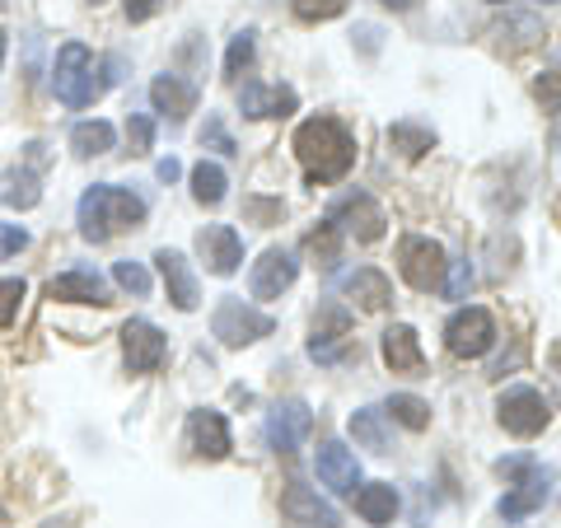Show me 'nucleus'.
Returning a JSON list of instances; mask_svg holds the SVG:
<instances>
[{
	"label": "nucleus",
	"instance_id": "31",
	"mask_svg": "<svg viewBox=\"0 0 561 528\" xmlns=\"http://www.w3.org/2000/svg\"><path fill=\"white\" fill-rule=\"evenodd\" d=\"M342 239H346V234L337 230V225H332V220H323V225H319V230H313V234H309V243H305V249H309L313 257H319V262H323V267H332V262H337V257H342Z\"/></svg>",
	"mask_w": 561,
	"mask_h": 528
},
{
	"label": "nucleus",
	"instance_id": "35",
	"mask_svg": "<svg viewBox=\"0 0 561 528\" xmlns=\"http://www.w3.org/2000/svg\"><path fill=\"white\" fill-rule=\"evenodd\" d=\"M20 305H24V280H0V328L20 319Z\"/></svg>",
	"mask_w": 561,
	"mask_h": 528
},
{
	"label": "nucleus",
	"instance_id": "32",
	"mask_svg": "<svg viewBox=\"0 0 561 528\" xmlns=\"http://www.w3.org/2000/svg\"><path fill=\"white\" fill-rule=\"evenodd\" d=\"M113 280L127 295H136V299H146L150 295V272L140 267V262H131V257H122V262H113Z\"/></svg>",
	"mask_w": 561,
	"mask_h": 528
},
{
	"label": "nucleus",
	"instance_id": "42",
	"mask_svg": "<svg viewBox=\"0 0 561 528\" xmlns=\"http://www.w3.org/2000/svg\"><path fill=\"white\" fill-rule=\"evenodd\" d=\"M249 210H253L257 220H272V216H280V202H276V206H267V202H249Z\"/></svg>",
	"mask_w": 561,
	"mask_h": 528
},
{
	"label": "nucleus",
	"instance_id": "20",
	"mask_svg": "<svg viewBox=\"0 0 561 528\" xmlns=\"http://www.w3.org/2000/svg\"><path fill=\"white\" fill-rule=\"evenodd\" d=\"M383 365L393 369V375H421L426 369V356H421V337H416V328L408 323H393L389 332H383Z\"/></svg>",
	"mask_w": 561,
	"mask_h": 528
},
{
	"label": "nucleus",
	"instance_id": "45",
	"mask_svg": "<svg viewBox=\"0 0 561 528\" xmlns=\"http://www.w3.org/2000/svg\"><path fill=\"white\" fill-rule=\"evenodd\" d=\"M0 528H10V524H5V515H0Z\"/></svg>",
	"mask_w": 561,
	"mask_h": 528
},
{
	"label": "nucleus",
	"instance_id": "29",
	"mask_svg": "<svg viewBox=\"0 0 561 528\" xmlns=\"http://www.w3.org/2000/svg\"><path fill=\"white\" fill-rule=\"evenodd\" d=\"M383 412H389L398 426H408V431H426V426H431V408H426L421 398H412V393H393Z\"/></svg>",
	"mask_w": 561,
	"mask_h": 528
},
{
	"label": "nucleus",
	"instance_id": "47",
	"mask_svg": "<svg viewBox=\"0 0 561 528\" xmlns=\"http://www.w3.org/2000/svg\"><path fill=\"white\" fill-rule=\"evenodd\" d=\"M0 5H5V0H0Z\"/></svg>",
	"mask_w": 561,
	"mask_h": 528
},
{
	"label": "nucleus",
	"instance_id": "13",
	"mask_svg": "<svg viewBox=\"0 0 561 528\" xmlns=\"http://www.w3.org/2000/svg\"><path fill=\"white\" fill-rule=\"evenodd\" d=\"M47 299H57V305H113V290L108 280L90 267H76V272H61L47 280Z\"/></svg>",
	"mask_w": 561,
	"mask_h": 528
},
{
	"label": "nucleus",
	"instance_id": "36",
	"mask_svg": "<svg viewBox=\"0 0 561 528\" xmlns=\"http://www.w3.org/2000/svg\"><path fill=\"white\" fill-rule=\"evenodd\" d=\"M534 94L542 103V113H561V76L557 70H542V76L534 80Z\"/></svg>",
	"mask_w": 561,
	"mask_h": 528
},
{
	"label": "nucleus",
	"instance_id": "38",
	"mask_svg": "<svg viewBox=\"0 0 561 528\" xmlns=\"http://www.w3.org/2000/svg\"><path fill=\"white\" fill-rule=\"evenodd\" d=\"M24 249H28V234L20 230V225L0 220V257H14V253H24Z\"/></svg>",
	"mask_w": 561,
	"mask_h": 528
},
{
	"label": "nucleus",
	"instance_id": "33",
	"mask_svg": "<svg viewBox=\"0 0 561 528\" xmlns=\"http://www.w3.org/2000/svg\"><path fill=\"white\" fill-rule=\"evenodd\" d=\"M127 146H131V154H150L154 150V122L146 113L127 117Z\"/></svg>",
	"mask_w": 561,
	"mask_h": 528
},
{
	"label": "nucleus",
	"instance_id": "34",
	"mask_svg": "<svg viewBox=\"0 0 561 528\" xmlns=\"http://www.w3.org/2000/svg\"><path fill=\"white\" fill-rule=\"evenodd\" d=\"M346 10V0H295V14H300L305 24H323V20H337Z\"/></svg>",
	"mask_w": 561,
	"mask_h": 528
},
{
	"label": "nucleus",
	"instance_id": "18",
	"mask_svg": "<svg viewBox=\"0 0 561 528\" xmlns=\"http://www.w3.org/2000/svg\"><path fill=\"white\" fill-rule=\"evenodd\" d=\"M239 108H243V117H253V122H262V117H290L295 108H300V94L286 90V84L249 80L239 90Z\"/></svg>",
	"mask_w": 561,
	"mask_h": 528
},
{
	"label": "nucleus",
	"instance_id": "11",
	"mask_svg": "<svg viewBox=\"0 0 561 528\" xmlns=\"http://www.w3.org/2000/svg\"><path fill=\"white\" fill-rule=\"evenodd\" d=\"M122 351H127L131 375H154V369L164 365V356H169V342H164V332L154 323L131 319V323H122Z\"/></svg>",
	"mask_w": 561,
	"mask_h": 528
},
{
	"label": "nucleus",
	"instance_id": "15",
	"mask_svg": "<svg viewBox=\"0 0 561 528\" xmlns=\"http://www.w3.org/2000/svg\"><path fill=\"white\" fill-rule=\"evenodd\" d=\"M187 445L197 449V459H210V463L230 459V449H234L230 421H225L220 412H210V408H197L187 416Z\"/></svg>",
	"mask_w": 561,
	"mask_h": 528
},
{
	"label": "nucleus",
	"instance_id": "22",
	"mask_svg": "<svg viewBox=\"0 0 561 528\" xmlns=\"http://www.w3.org/2000/svg\"><path fill=\"white\" fill-rule=\"evenodd\" d=\"M346 295H351V305L365 309V313H379V309L393 305L389 276L375 272V267H356V272H351V276H346Z\"/></svg>",
	"mask_w": 561,
	"mask_h": 528
},
{
	"label": "nucleus",
	"instance_id": "17",
	"mask_svg": "<svg viewBox=\"0 0 561 528\" xmlns=\"http://www.w3.org/2000/svg\"><path fill=\"white\" fill-rule=\"evenodd\" d=\"M295 276H300V262H295L286 249H267L253 262L249 290H253V299H280L295 286Z\"/></svg>",
	"mask_w": 561,
	"mask_h": 528
},
{
	"label": "nucleus",
	"instance_id": "3",
	"mask_svg": "<svg viewBox=\"0 0 561 528\" xmlns=\"http://www.w3.org/2000/svg\"><path fill=\"white\" fill-rule=\"evenodd\" d=\"M94 51L84 43H61L57 51V66H51V90L66 108H90V103L103 94V84L108 80H94Z\"/></svg>",
	"mask_w": 561,
	"mask_h": 528
},
{
	"label": "nucleus",
	"instance_id": "23",
	"mask_svg": "<svg viewBox=\"0 0 561 528\" xmlns=\"http://www.w3.org/2000/svg\"><path fill=\"white\" fill-rule=\"evenodd\" d=\"M351 496H356V515H360L365 524H375V528L393 524V515H398V491H393L389 482L356 486V491H351Z\"/></svg>",
	"mask_w": 561,
	"mask_h": 528
},
{
	"label": "nucleus",
	"instance_id": "24",
	"mask_svg": "<svg viewBox=\"0 0 561 528\" xmlns=\"http://www.w3.org/2000/svg\"><path fill=\"white\" fill-rule=\"evenodd\" d=\"M0 202L14 210H33L43 202V183L33 169H0Z\"/></svg>",
	"mask_w": 561,
	"mask_h": 528
},
{
	"label": "nucleus",
	"instance_id": "27",
	"mask_svg": "<svg viewBox=\"0 0 561 528\" xmlns=\"http://www.w3.org/2000/svg\"><path fill=\"white\" fill-rule=\"evenodd\" d=\"M225 187H230V173H225L216 160L192 164V197H197L202 206H220L225 202Z\"/></svg>",
	"mask_w": 561,
	"mask_h": 528
},
{
	"label": "nucleus",
	"instance_id": "40",
	"mask_svg": "<svg viewBox=\"0 0 561 528\" xmlns=\"http://www.w3.org/2000/svg\"><path fill=\"white\" fill-rule=\"evenodd\" d=\"M468 280H472V272H468V262H454V276H449V286H445V295H449V299H463V290H468Z\"/></svg>",
	"mask_w": 561,
	"mask_h": 528
},
{
	"label": "nucleus",
	"instance_id": "8",
	"mask_svg": "<svg viewBox=\"0 0 561 528\" xmlns=\"http://www.w3.org/2000/svg\"><path fill=\"white\" fill-rule=\"evenodd\" d=\"M491 342H496V319H491L482 305H463V309L449 313V323H445L449 356L478 360V356H486V351H491Z\"/></svg>",
	"mask_w": 561,
	"mask_h": 528
},
{
	"label": "nucleus",
	"instance_id": "12",
	"mask_svg": "<svg viewBox=\"0 0 561 528\" xmlns=\"http://www.w3.org/2000/svg\"><path fill=\"white\" fill-rule=\"evenodd\" d=\"M197 253L210 276H234L243 262V239L234 225H206V230H197Z\"/></svg>",
	"mask_w": 561,
	"mask_h": 528
},
{
	"label": "nucleus",
	"instance_id": "46",
	"mask_svg": "<svg viewBox=\"0 0 561 528\" xmlns=\"http://www.w3.org/2000/svg\"><path fill=\"white\" fill-rule=\"evenodd\" d=\"M491 5H501V0H491Z\"/></svg>",
	"mask_w": 561,
	"mask_h": 528
},
{
	"label": "nucleus",
	"instance_id": "1",
	"mask_svg": "<svg viewBox=\"0 0 561 528\" xmlns=\"http://www.w3.org/2000/svg\"><path fill=\"white\" fill-rule=\"evenodd\" d=\"M295 154L305 164V179L328 187V183H342L356 169V136L337 117H309L295 131Z\"/></svg>",
	"mask_w": 561,
	"mask_h": 528
},
{
	"label": "nucleus",
	"instance_id": "26",
	"mask_svg": "<svg viewBox=\"0 0 561 528\" xmlns=\"http://www.w3.org/2000/svg\"><path fill=\"white\" fill-rule=\"evenodd\" d=\"M351 435H356V445L365 449H375V454H389V412L383 408H360V412H351Z\"/></svg>",
	"mask_w": 561,
	"mask_h": 528
},
{
	"label": "nucleus",
	"instance_id": "2",
	"mask_svg": "<svg viewBox=\"0 0 561 528\" xmlns=\"http://www.w3.org/2000/svg\"><path fill=\"white\" fill-rule=\"evenodd\" d=\"M76 220H80V234L90 243H108L122 230H136L146 220V202L127 187H113V183H94L90 192L80 197L76 206Z\"/></svg>",
	"mask_w": 561,
	"mask_h": 528
},
{
	"label": "nucleus",
	"instance_id": "6",
	"mask_svg": "<svg viewBox=\"0 0 561 528\" xmlns=\"http://www.w3.org/2000/svg\"><path fill=\"white\" fill-rule=\"evenodd\" d=\"M496 421L515 439H534V435L548 431L552 408H548V398H542L538 389H529V383H511V389L496 398Z\"/></svg>",
	"mask_w": 561,
	"mask_h": 528
},
{
	"label": "nucleus",
	"instance_id": "4",
	"mask_svg": "<svg viewBox=\"0 0 561 528\" xmlns=\"http://www.w3.org/2000/svg\"><path fill=\"white\" fill-rule=\"evenodd\" d=\"M501 472L515 478V486L501 496V519H524L552 501V482H557L552 468H538L534 459H511V463H501Z\"/></svg>",
	"mask_w": 561,
	"mask_h": 528
},
{
	"label": "nucleus",
	"instance_id": "10",
	"mask_svg": "<svg viewBox=\"0 0 561 528\" xmlns=\"http://www.w3.org/2000/svg\"><path fill=\"white\" fill-rule=\"evenodd\" d=\"M309 431H313V412H309V402H300V398L276 402L272 416H267V445L276 454H295L309 439Z\"/></svg>",
	"mask_w": 561,
	"mask_h": 528
},
{
	"label": "nucleus",
	"instance_id": "21",
	"mask_svg": "<svg viewBox=\"0 0 561 528\" xmlns=\"http://www.w3.org/2000/svg\"><path fill=\"white\" fill-rule=\"evenodd\" d=\"M150 103H154V113H164L169 122H183L192 108H197V84L183 80V76H154Z\"/></svg>",
	"mask_w": 561,
	"mask_h": 528
},
{
	"label": "nucleus",
	"instance_id": "5",
	"mask_svg": "<svg viewBox=\"0 0 561 528\" xmlns=\"http://www.w3.org/2000/svg\"><path fill=\"white\" fill-rule=\"evenodd\" d=\"M272 313H262V309H253L249 299H239V295H225L220 305H216V313H210V332L220 337V346H230V351H239V346H253V342H262V337H272Z\"/></svg>",
	"mask_w": 561,
	"mask_h": 528
},
{
	"label": "nucleus",
	"instance_id": "43",
	"mask_svg": "<svg viewBox=\"0 0 561 528\" xmlns=\"http://www.w3.org/2000/svg\"><path fill=\"white\" fill-rule=\"evenodd\" d=\"M379 5H389V10H412L416 0H379Z\"/></svg>",
	"mask_w": 561,
	"mask_h": 528
},
{
	"label": "nucleus",
	"instance_id": "7",
	"mask_svg": "<svg viewBox=\"0 0 561 528\" xmlns=\"http://www.w3.org/2000/svg\"><path fill=\"white\" fill-rule=\"evenodd\" d=\"M445 249L435 239H426V234H408L398 243V272H402V280H408L412 290H440L445 286Z\"/></svg>",
	"mask_w": 561,
	"mask_h": 528
},
{
	"label": "nucleus",
	"instance_id": "16",
	"mask_svg": "<svg viewBox=\"0 0 561 528\" xmlns=\"http://www.w3.org/2000/svg\"><path fill=\"white\" fill-rule=\"evenodd\" d=\"M313 468H319V482L332 491V496H351V491L360 486V463H356V454H351L342 439H323Z\"/></svg>",
	"mask_w": 561,
	"mask_h": 528
},
{
	"label": "nucleus",
	"instance_id": "30",
	"mask_svg": "<svg viewBox=\"0 0 561 528\" xmlns=\"http://www.w3.org/2000/svg\"><path fill=\"white\" fill-rule=\"evenodd\" d=\"M253 51H257V33L253 28H243V33H234V43H230V51H225V80H239L243 70L253 66Z\"/></svg>",
	"mask_w": 561,
	"mask_h": 528
},
{
	"label": "nucleus",
	"instance_id": "39",
	"mask_svg": "<svg viewBox=\"0 0 561 528\" xmlns=\"http://www.w3.org/2000/svg\"><path fill=\"white\" fill-rule=\"evenodd\" d=\"M160 5H164V0H122V10H127V20H131V24L154 20V14H160Z\"/></svg>",
	"mask_w": 561,
	"mask_h": 528
},
{
	"label": "nucleus",
	"instance_id": "28",
	"mask_svg": "<svg viewBox=\"0 0 561 528\" xmlns=\"http://www.w3.org/2000/svg\"><path fill=\"white\" fill-rule=\"evenodd\" d=\"M389 146L402 154V160H421L426 150H435V131L421 127V122H393V127H389Z\"/></svg>",
	"mask_w": 561,
	"mask_h": 528
},
{
	"label": "nucleus",
	"instance_id": "9",
	"mask_svg": "<svg viewBox=\"0 0 561 528\" xmlns=\"http://www.w3.org/2000/svg\"><path fill=\"white\" fill-rule=\"evenodd\" d=\"M332 225H337L342 234H351V239H360V243H375V239H383V210H379V202L370 197V192H346V197L332 206V216H328Z\"/></svg>",
	"mask_w": 561,
	"mask_h": 528
},
{
	"label": "nucleus",
	"instance_id": "37",
	"mask_svg": "<svg viewBox=\"0 0 561 528\" xmlns=\"http://www.w3.org/2000/svg\"><path fill=\"white\" fill-rule=\"evenodd\" d=\"M202 146H210V150H220V154H239V146H234V136L225 131V122L220 117H206V127H202Z\"/></svg>",
	"mask_w": 561,
	"mask_h": 528
},
{
	"label": "nucleus",
	"instance_id": "19",
	"mask_svg": "<svg viewBox=\"0 0 561 528\" xmlns=\"http://www.w3.org/2000/svg\"><path fill=\"white\" fill-rule=\"evenodd\" d=\"M154 262H160V276H164V290L173 299V309H183V313L197 309L202 305V286H197V276H192L187 257L179 249H160V253H154Z\"/></svg>",
	"mask_w": 561,
	"mask_h": 528
},
{
	"label": "nucleus",
	"instance_id": "48",
	"mask_svg": "<svg viewBox=\"0 0 561 528\" xmlns=\"http://www.w3.org/2000/svg\"><path fill=\"white\" fill-rule=\"evenodd\" d=\"M94 5H99V0H94Z\"/></svg>",
	"mask_w": 561,
	"mask_h": 528
},
{
	"label": "nucleus",
	"instance_id": "41",
	"mask_svg": "<svg viewBox=\"0 0 561 528\" xmlns=\"http://www.w3.org/2000/svg\"><path fill=\"white\" fill-rule=\"evenodd\" d=\"M179 173H183V164L173 160V154H169V160L154 164V179H160V183H173V179H179Z\"/></svg>",
	"mask_w": 561,
	"mask_h": 528
},
{
	"label": "nucleus",
	"instance_id": "44",
	"mask_svg": "<svg viewBox=\"0 0 561 528\" xmlns=\"http://www.w3.org/2000/svg\"><path fill=\"white\" fill-rule=\"evenodd\" d=\"M0 66H5V28H0Z\"/></svg>",
	"mask_w": 561,
	"mask_h": 528
},
{
	"label": "nucleus",
	"instance_id": "14",
	"mask_svg": "<svg viewBox=\"0 0 561 528\" xmlns=\"http://www.w3.org/2000/svg\"><path fill=\"white\" fill-rule=\"evenodd\" d=\"M280 519L295 524V528H342L337 509L313 496L305 482H290L286 491H280Z\"/></svg>",
	"mask_w": 561,
	"mask_h": 528
},
{
	"label": "nucleus",
	"instance_id": "25",
	"mask_svg": "<svg viewBox=\"0 0 561 528\" xmlns=\"http://www.w3.org/2000/svg\"><path fill=\"white\" fill-rule=\"evenodd\" d=\"M113 140H117V131H113V122H103V117L76 122V127H70V150H76L80 160H99V154H108Z\"/></svg>",
	"mask_w": 561,
	"mask_h": 528
}]
</instances>
